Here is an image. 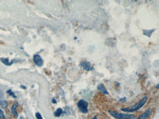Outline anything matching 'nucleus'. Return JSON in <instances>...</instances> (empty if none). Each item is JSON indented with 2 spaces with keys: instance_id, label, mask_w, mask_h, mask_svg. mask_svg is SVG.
I'll return each mask as SVG.
<instances>
[{
  "instance_id": "1",
  "label": "nucleus",
  "mask_w": 159,
  "mask_h": 119,
  "mask_svg": "<svg viewBox=\"0 0 159 119\" xmlns=\"http://www.w3.org/2000/svg\"><path fill=\"white\" fill-rule=\"evenodd\" d=\"M148 99V96L143 97L140 100H139L137 103H136L134 105L126 107V108H123L121 109V110L124 112H134L137 111L141 108L147 103Z\"/></svg>"
},
{
  "instance_id": "2",
  "label": "nucleus",
  "mask_w": 159,
  "mask_h": 119,
  "mask_svg": "<svg viewBox=\"0 0 159 119\" xmlns=\"http://www.w3.org/2000/svg\"><path fill=\"white\" fill-rule=\"evenodd\" d=\"M109 113L113 118L116 119H134L135 116L133 114H127V113H120L114 111H108Z\"/></svg>"
},
{
  "instance_id": "3",
  "label": "nucleus",
  "mask_w": 159,
  "mask_h": 119,
  "mask_svg": "<svg viewBox=\"0 0 159 119\" xmlns=\"http://www.w3.org/2000/svg\"><path fill=\"white\" fill-rule=\"evenodd\" d=\"M77 106L81 112L86 114L88 112V103L84 99H80L77 103Z\"/></svg>"
},
{
  "instance_id": "4",
  "label": "nucleus",
  "mask_w": 159,
  "mask_h": 119,
  "mask_svg": "<svg viewBox=\"0 0 159 119\" xmlns=\"http://www.w3.org/2000/svg\"><path fill=\"white\" fill-rule=\"evenodd\" d=\"M33 60L36 65L39 67H41L43 65V60L39 55H35L33 57Z\"/></svg>"
},
{
  "instance_id": "5",
  "label": "nucleus",
  "mask_w": 159,
  "mask_h": 119,
  "mask_svg": "<svg viewBox=\"0 0 159 119\" xmlns=\"http://www.w3.org/2000/svg\"><path fill=\"white\" fill-rule=\"evenodd\" d=\"M80 66L83 67L84 69L85 70L91 71L94 69L93 67H92L90 62L87 61H84L80 63Z\"/></svg>"
},
{
  "instance_id": "6",
  "label": "nucleus",
  "mask_w": 159,
  "mask_h": 119,
  "mask_svg": "<svg viewBox=\"0 0 159 119\" xmlns=\"http://www.w3.org/2000/svg\"><path fill=\"white\" fill-rule=\"evenodd\" d=\"M152 113V110L150 108L147 109L145 112H143L142 114L140 115L138 118L134 119H147Z\"/></svg>"
},
{
  "instance_id": "7",
  "label": "nucleus",
  "mask_w": 159,
  "mask_h": 119,
  "mask_svg": "<svg viewBox=\"0 0 159 119\" xmlns=\"http://www.w3.org/2000/svg\"><path fill=\"white\" fill-rule=\"evenodd\" d=\"M18 106V103L17 102H16L12 106L11 112L15 116L16 118L18 117V113L17 112V108Z\"/></svg>"
},
{
  "instance_id": "8",
  "label": "nucleus",
  "mask_w": 159,
  "mask_h": 119,
  "mask_svg": "<svg viewBox=\"0 0 159 119\" xmlns=\"http://www.w3.org/2000/svg\"><path fill=\"white\" fill-rule=\"evenodd\" d=\"M98 89L99 91H101L103 94H105V95H108L109 93L108 92L107 90L106 89L105 86H104V85L99 84L97 86Z\"/></svg>"
},
{
  "instance_id": "9",
  "label": "nucleus",
  "mask_w": 159,
  "mask_h": 119,
  "mask_svg": "<svg viewBox=\"0 0 159 119\" xmlns=\"http://www.w3.org/2000/svg\"><path fill=\"white\" fill-rule=\"evenodd\" d=\"M63 110L61 108H58L56 110V111L54 112V115L55 117H59L61 116V114L63 113Z\"/></svg>"
},
{
  "instance_id": "10",
  "label": "nucleus",
  "mask_w": 159,
  "mask_h": 119,
  "mask_svg": "<svg viewBox=\"0 0 159 119\" xmlns=\"http://www.w3.org/2000/svg\"><path fill=\"white\" fill-rule=\"evenodd\" d=\"M1 61L3 62L5 65H7V66H11L13 63V61H11V62H10L9 59L7 58H2L1 59Z\"/></svg>"
},
{
  "instance_id": "11",
  "label": "nucleus",
  "mask_w": 159,
  "mask_h": 119,
  "mask_svg": "<svg viewBox=\"0 0 159 119\" xmlns=\"http://www.w3.org/2000/svg\"><path fill=\"white\" fill-rule=\"evenodd\" d=\"M0 105L2 108L6 109L8 107V102L5 100H0Z\"/></svg>"
},
{
  "instance_id": "12",
  "label": "nucleus",
  "mask_w": 159,
  "mask_h": 119,
  "mask_svg": "<svg viewBox=\"0 0 159 119\" xmlns=\"http://www.w3.org/2000/svg\"><path fill=\"white\" fill-rule=\"evenodd\" d=\"M153 31H154V29L148 30H143V34L144 35L148 36V37H150Z\"/></svg>"
},
{
  "instance_id": "13",
  "label": "nucleus",
  "mask_w": 159,
  "mask_h": 119,
  "mask_svg": "<svg viewBox=\"0 0 159 119\" xmlns=\"http://www.w3.org/2000/svg\"><path fill=\"white\" fill-rule=\"evenodd\" d=\"M5 98V93L2 88H0V100H2Z\"/></svg>"
},
{
  "instance_id": "14",
  "label": "nucleus",
  "mask_w": 159,
  "mask_h": 119,
  "mask_svg": "<svg viewBox=\"0 0 159 119\" xmlns=\"http://www.w3.org/2000/svg\"><path fill=\"white\" fill-rule=\"evenodd\" d=\"M5 118V115H4V112L0 108V119H3Z\"/></svg>"
},
{
  "instance_id": "15",
  "label": "nucleus",
  "mask_w": 159,
  "mask_h": 119,
  "mask_svg": "<svg viewBox=\"0 0 159 119\" xmlns=\"http://www.w3.org/2000/svg\"><path fill=\"white\" fill-rule=\"evenodd\" d=\"M7 93H8V94H9V95H10L11 96H12L14 98H16V96L15 95L14 93H13V92L12 91V90H11V89H10V90H8V91H7Z\"/></svg>"
},
{
  "instance_id": "16",
  "label": "nucleus",
  "mask_w": 159,
  "mask_h": 119,
  "mask_svg": "<svg viewBox=\"0 0 159 119\" xmlns=\"http://www.w3.org/2000/svg\"><path fill=\"white\" fill-rule=\"evenodd\" d=\"M36 117L37 119H43L40 113H39V112H37L36 113Z\"/></svg>"
},
{
  "instance_id": "17",
  "label": "nucleus",
  "mask_w": 159,
  "mask_h": 119,
  "mask_svg": "<svg viewBox=\"0 0 159 119\" xmlns=\"http://www.w3.org/2000/svg\"><path fill=\"white\" fill-rule=\"evenodd\" d=\"M69 109L67 108H66V110H65V112H64V113H66V114H68H68H69Z\"/></svg>"
},
{
  "instance_id": "18",
  "label": "nucleus",
  "mask_w": 159,
  "mask_h": 119,
  "mask_svg": "<svg viewBox=\"0 0 159 119\" xmlns=\"http://www.w3.org/2000/svg\"><path fill=\"white\" fill-rule=\"evenodd\" d=\"M125 100H126V98L124 97L120 99L119 101H121V102H125Z\"/></svg>"
},
{
  "instance_id": "19",
  "label": "nucleus",
  "mask_w": 159,
  "mask_h": 119,
  "mask_svg": "<svg viewBox=\"0 0 159 119\" xmlns=\"http://www.w3.org/2000/svg\"><path fill=\"white\" fill-rule=\"evenodd\" d=\"M52 102L53 103H57L56 100V99H55L54 98H53L52 99Z\"/></svg>"
},
{
  "instance_id": "20",
  "label": "nucleus",
  "mask_w": 159,
  "mask_h": 119,
  "mask_svg": "<svg viewBox=\"0 0 159 119\" xmlns=\"http://www.w3.org/2000/svg\"><path fill=\"white\" fill-rule=\"evenodd\" d=\"M92 119H98V118H97L96 116H95L94 117H93L92 118Z\"/></svg>"
},
{
  "instance_id": "21",
  "label": "nucleus",
  "mask_w": 159,
  "mask_h": 119,
  "mask_svg": "<svg viewBox=\"0 0 159 119\" xmlns=\"http://www.w3.org/2000/svg\"><path fill=\"white\" fill-rule=\"evenodd\" d=\"M19 119H25V118H24V117H22V116H21V117H20V118H19Z\"/></svg>"
},
{
  "instance_id": "22",
  "label": "nucleus",
  "mask_w": 159,
  "mask_h": 119,
  "mask_svg": "<svg viewBox=\"0 0 159 119\" xmlns=\"http://www.w3.org/2000/svg\"><path fill=\"white\" fill-rule=\"evenodd\" d=\"M21 87H22V88H25V89H26V87L25 86H21Z\"/></svg>"
},
{
  "instance_id": "23",
  "label": "nucleus",
  "mask_w": 159,
  "mask_h": 119,
  "mask_svg": "<svg viewBox=\"0 0 159 119\" xmlns=\"http://www.w3.org/2000/svg\"><path fill=\"white\" fill-rule=\"evenodd\" d=\"M158 86H159V84L157 85V86H156V88H158Z\"/></svg>"
}]
</instances>
